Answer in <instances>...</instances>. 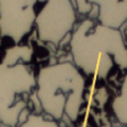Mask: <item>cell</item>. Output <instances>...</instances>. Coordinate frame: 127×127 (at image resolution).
Returning a JSON list of instances; mask_svg holds the SVG:
<instances>
[{"label": "cell", "instance_id": "1", "mask_svg": "<svg viewBox=\"0 0 127 127\" xmlns=\"http://www.w3.org/2000/svg\"><path fill=\"white\" fill-rule=\"evenodd\" d=\"M74 65L86 76L107 79L118 70H127V45L120 29L85 17L70 34Z\"/></svg>", "mask_w": 127, "mask_h": 127}, {"label": "cell", "instance_id": "2", "mask_svg": "<svg viewBox=\"0 0 127 127\" xmlns=\"http://www.w3.org/2000/svg\"><path fill=\"white\" fill-rule=\"evenodd\" d=\"M34 50L17 43L4 51L0 61V123L21 126L28 117V104L36 90L33 68Z\"/></svg>", "mask_w": 127, "mask_h": 127}, {"label": "cell", "instance_id": "3", "mask_svg": "<svg viewBox=\"0 0 127 127\" xmlns=\"http://www.w3.org/2000/svg\"><path fill=\"white\" fill-rule=\"evenodd\" d=\"M86 75L74 63L59 62L39 68L35 94L42 112L61 122L67 118L70 124L78 120L85 103Z\"/></svg>", "mask_w": 127, "mask_h": 127}, {"label": "cell", "instance_id": "4", "mask_svg": "<svg viewBox=\"0 0 127 127\" xmlns=\"http://www.w3.org/2000/svg\"><path fill=\"white\" fill-rule=\"evenodd\" d=\"M35 30L40 41L59 46L77 22L74 0H37Z\"/></svg>", "mask_w": 127, "mask_h": 127}, {"label": "cell", "instance_id": "5", "mask_svg": "<svg viewBox=\"0 0 127 127\" xmlns=\"http://www.w3.org/2000/svg\"><path fill=\"white\" fill-rule=\"evenodd\" d=\"M37 10V0H0V37L21 43L35 29Z\"/></svg>", "mask_w": 127, "mask_h": 127}, {"label": "cell", "instance_id": "6", "mask_svg": "<svg viewBox=\"0 0 127 127\" xmlns=\"http://www.w3.org/2000/svg\"><path fill=\"white\" fill-rule=\"evenodd\" d=\"M74 4L86 17L95 11L93 18L104 26L121 29L127 22V0H74Z\"/></svg>", "mask_w": 127, "mask_h": 127}, {"label": "cell", "instance_id": "7", "mask_svg": "<svg viewBox=\"0 0 127 127\" xmlns=\"http://www.w3.org/2000/svg\"><path fill=\"white\" fill-rule=\"evenodd\" d=\"M111 110L119 123L127 126V72L122 79L118 94L111 102Z\"/></svg>", "mask_w": 127, "mask_h": 127}, {"label": "cell", "instance_id": "8", "mask_svg": "<svg viewBox=\"0 0 127 127\" xmlns=\"http://www.w3.org/2000/svg\"><path fill=\"white\" fill-rule=\"evenodd\" d=\"M61 123L55 121L53 118L48 116L43 112L42 114H36V113H29L26 119V121L22 123L21 126H37V127H42V126H59Z\"/></svg>", "mask_w": 127, "mask_h": 127}]
</instances>
